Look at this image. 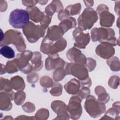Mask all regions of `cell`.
<instances>
[{"mask_svg": "<svg viewBox=\"0 0 120 120\" xmlns=\"http://www.w3.org/2000/svg\"><path fill=\"white\" fill-rule=\"evenodd\" d=\"M38 78L39 76L38 74L35 72H30L27 76V81L30 83H36L38 80Z\"/></svg>", "mask_w": 120, "mask_h": 120, "instance_id": "obj_41", "label": "cell"}, {"mask_svg": "<svg viewBox=\"0 0 120 120\" xmlns=\"http://www.w3.org/2000/svg\"><path fill=\"white\" fill-rule=\"evenodd\" d=\"M81 87H88L90 88L91 85V80L90 79V78L89 77L86 79L80 81Z\"/></svg>", "mask_w": 120, "mask_h": 120, "instance_id": "obj_42", "label": "cell"}, {"mask_svg": "<svg viewBox=\"0 0 120 120\" xmlns=\"http://www.w3.org/2000/svg\"><path fill=\"white\" fill-rule=\"evenodd\" d=\"M98 101L103 104L107 103L110 99V96L109 94L106 93V92L101 93L98 95Z\"/></svg>", "mask_w": 120, "mask_h": 120, "instance_id": "obj_40", "label": "cell"}, {"mask_svg": "<svg viewBox=\"0 0 120 120\" xmlns=\"http://www.w3.org/2000/svg\"><path fill=\"white\" fill-rule=\"evenodd\" d=\"M90 90L89 89V88L84 87H82L81 90H79L77 94L82 99H83L90 95Z\"/></svg>", "mask_w": 120, "mask_h": 120, "instance_id": "obj_38", "label": "cell"}, {"mask_svg": "<svg viewBox=\"0 0 120 120\" xmlns=\"http://www.w3.org/2000/svg\"><path fill=\"white\" fill-rule=\"evenodd\" d=\"M48 1L47 0H40V1H38V3L39 4H41V5H45L47 3Z\"/></svg>", "mask_w": 120, "mask_h": 120, "instance_id": "obj_49", "label": "cell"}, {"mask_svg": "<svg viewBox=\"0 0 120 120\" xmlns=\"http://www.w3.org/2000/svg\"><path fill=\"white\" fill-rule=\"evenodd\" d=\"M65 61L59 57L58 53L49 54L45 61V68L47 70L55 69L59 67H64Z\"/></svg>", "mask_w": 120, "mask_h": 120, "instance_id": "obj_13", "label": "cell"}, {"mask_svg": "<svg viewBox=\"0 0 120 120\" xmlns=\"http://www.w3.org/2000/svg\"><path fill=\"white\" fill-rule=\"evenodd\" d=\"M98 20L96 11L91 8H86L78 18V28L82 31L90 29Z\"/></svg>", "mask_w": 120, "mask_h": 120, "instance_id": "obj_5", "label": "cell"}, {"mask_svg": "<svg viewBox=\"0 0 120 120\" xmlns=\"http://www.w3.org/2000/svg\"><path fill=\"white\" fill-rule=\"evenodd\" d=\"M14 92H0V108L1 110L9 111L12 109V104L11 101L14 98Z\"/></svg>", "mask_w": 120, "mask_h": 120, "instance_id": "obj_16", "label": "cell"}, {"mask_svg": "<svg viewBox=\"0 0 120 120\" xmlns=\"http://www.w3.org/2000/svg\"><path fill=\"white\" fill-rule=\"evenodd\" d=\"M10 82L13 89L17 91L23 90L25 86L23 79L20 76H15L10 79Z\"/></svg>", "mask_w": 120, "mask_h": 120, "instance_id": "obj_24", "label": "cell"}, {"mask_svg": "<svg viewBox=\"0 0 120 120\" xmlns=\"http://www.w3.org/2000/svg\"><path fill=\"white\" fill-rule=\"evenodd\" d=\"M52 110L57 114V117L54 119H69V114L67 109V105L65 103L60 100H55L51 103Z\"/></svg>", "mask_w": 120, "mask_h": 120, "instance_id": "obj_12", "label": "cell"}, {"mask_svg": "<svg viewBox=\"0 0 120 120\" xmlns=\"http://www.w3.org/2000/svg\"><path fill=\"white\" fill-rule=\"evenodd\" d=\"M31 64L34 71H38L43 67V62L42 61V55L38 52H33L32 58L30 60Z\"/></svg>", "mask_w": 120, "mask_h": 120, "instance_id": "obj_22", "label": "cell"}, {"mask_svg": "<svg viewBox=\"0 0 120 120\" xmlns=\"http://www.w3.org/2000/svg\"><path fill=\"white\" fill-rule=\"evenodd\" d=\"M107 64L110 67L111 70L114 72H118L120 69V63L119 59L116 56H112L107 59Z\"/></svg>", "mask_w": 120, "mask_h": 120, "instance_id": "obj_27", "label": "cell"}, {"mask_svg": "<svg viewBox=\"0 0 120 120\" xmlns=\"http://www.w3.org/2000/svg\"><path fill=\"white\" fill-rule=\"evenodd\" d=\"M0 52L3 57L8 59H12L15 56L14 50L11 47L7 45L1 46Z\"/></svg>", "mask_w": 120, "mask_h": 120, "instance_id": "obj_28", "label": "cell"}, {"mask_svg": "<svg viewBox=\"0 0 120 120\" xmlns=\"http://www.w3.org/2000/svg\"><path fill=\"white\" fill-rule=\"evenodd\" d=\"M62 92V86L61 84L58 82H55L52 87L50 91V94L53 96H60Z\"/></svg>", "mask_w": 120, "mask_h": 120, "instance_id": "obj_33", "label": "cell"}, {"mask_svg": "<svg viewBox=\"0 0 120 120\" xmlns=\"http://www.w3.org/2000/svg\"><path fill=\"white\" fill-rule=\"evenodd\" d=\"M22 4L27 7V8L32 7L35 6L38 3V1L37 0H22Z\"/></svg>", "mask_w": 120, "mask_h": 120, "instance_id": "obj_43", "label": "cell"}, {"mask_svg": "<svg viewBox=\"0 0 120 120\" xmlns=\"http://www.w3.org/2000/svg\"><path fill=\"white\" fill-rule=\"evenodd\" d=\"M73 36L75 40V46L80 49H85L90 39L89 33H84L83 31L78 27L75 28L73 31Z\"/></svg>", "mask_w": 120, "mask_h": 120, "instance_id": "obj_11", "label": "cell"}, {"mask_svg": "<svg viewBox=\"0 0 120 120\" xmlns=\"http://www.w3.org/2000/svg\"><path fill=\"white\" fill-rule=\"evenodd\" d=\"M76 22L75 19L72 17H68L61 21L59 26L62 29L64 33H66L69 29L75 27Z\"/></svg>", "mask_w": 120, "mask_h": 120, "instance_id": "obj_23", "label": "cell"}, {"mask_svg": "<svg viewBox=\"0 0 120 120\" xmlns=\"http://www.w3.org/2000/svg\"><path fill=\"white\" fill-rule=\"evenodd\" d=\"M85 65L88 70L89 72H91L96 66V61L91 58H87Z\"/></svg>", "mask_w": 120, "mask_h": 120, "instance_id": "obj_37", "label": "cell"}, {"mask_svg": "<svg viewBox=\"0 0 120 120\" xmlns=\"http://www.w3.org/2000/svg\"><path fill=\"white\" fill-rule=\"evenodd\" d=\"M67 75H72L77 78L79 81L84 80L89 76L88 70L84 65L75 62L68 63L65 68Z\"/></svg>", "mask_w": 120, "mask_h": 120, "instance_id": "obj_9", "label": "cell"}, {"mask_svg": "<svg viewBox=\"0 0 120 120\" xmlns=\"http://www.w3.org/2000/svg\"><path fill=\"white\" fill-rule=\"evenodd\" d=\"M66 92L69 94L75 95L77 94L81 87L80 81L73 78L68 82L64 86Z\"/></svg>", "mask_w": 120, "mask_h": 120, "instance_id": "obj_21", "label": "cell"}, {"mask_svg": "<svg viewBox=\"0 0 120 120\" xmlns=\"http://www.w3.org/2000/svg\"><path fill=\"white\" fill-rule=\"evenodd\" d=\"M46 28L47 27L42 25H36L33 22H30L22 29V31L28 41L33 43L44 36Z\"/></svg>", "mask_w": 120, "mask_h": 120, "instance_id": "obj_6", "label": "cell"}, {"mask_svg": "<svg viewBox=\"0 0 120 120\" xmlns=\"http://www.w3.org/2000/svg\"><path fill=\"white\" fill-rule=\"evenodd\" d=\"M81 10V4L80 3H77L73 5H70L67 6L65 11L68 15H75L79 14Z\"/></svg>", "mask_w": 120, "mask_h": 120, "instance_id": "obj_26", "label": "cell"}, {"mask_svg": "<svg viewBox=\"0 0 120 120\" xmlns=\"http://www.w3.org/2000/svg\"><path fill=\"white\" fill-rule=\"evenodd\" d=\"M63 5L60 0H52L45 8V13L46 15L52 16L56 12L58 13L63 10Z\"/></svg>", "mask_w": 120, "mask_h": 120, "instance_id": "obj_20", "label": "cell"}, {"mask_svg": "<svg viewBox=\"0 0 120 120\" xmlns=\"http://www.w3.org/2000/svg\"><path fill=\"white\" fill-rule=\"evenodd\" d=\"M40 84L41 86L45 88H48L52 87L53 82L52 80L48 76H44L40 80Z\"/></svg>", "mask_w": 120, "mask_h": 120, "instance_id": "obj_34", "label": "cell"}, {"mask_svg": "<svg viewBox=\"0 0 120 120\" xmlns=\"http://www.w3.org/2000/svg\"><path fill=\"white\" fill-rule=\"evenodd\" d=\"M64 34L63 30L59 25H53L48 28L45 37L52 41H55L61 38Z\"/></svg>", "mask_w": 120, "mask_h": 120, "instance_id": "obj_19", "label": "cell"}, {"mask_svg": "<svg viewBox=\"0 0 120 120\" xmlns=\"http://www.w3.org/2000/svg\"><path fill=\"white\" fill-rule=\"evenodd\" d=\"M91 38L93 42L99 41L112 46L119 45V40L115 37L114 30L111 28H94L91 30Z\"/></svg>", "mask_w": 120, "mask_h": 120, "instance_id": "obj_1", "label": "cell"}, {"mask_svg": "<svg viewBox=\"0 0 120 120\" xmlns=\"http://www.w3.org/2000/svg\"><path fill=\"white\" fill-rule=\"evenodd\" d=\"M49 116L48 110L45 108H41L35 114V119L38 120H46Z\"/></svg>", "mask_w": 120, "mask_h": 120, "instance_id": "obj_35", "label": "cell"}, {"mask_svg": "<svg viewBox=\"0 0 120 120\" xmlns=\"http://www.w3.org/2000/svg\"><path fill=\"white\" fill-rule=\"evenodd\" d=\"M33 54V52L30 50L24 51L17 54L16 58L14 59L19 70L25 74H29L33 70L31 64L29 63Z\"/></svg>", "mask_w": 120, "mask_h": 120, "instance_id": "obj_8", "label": "cell"}, {"mask_svg": "<svg viewBox=\"0 0 120 120\" xmlns=\"http://www.w3.org/2000/svg\"><path fill=\"white\" fill-rule=\"evenodd\" d=\"M68 17L69 16L67 14V13L64 10H62L61 11H60L58 15V19L61 21Z\"/></svg>", "mask_w": 120, "mask_h": 120, "instance_id": "obj_44", "label": "cell"}, {"mask_svg": "<svg viewBox=\"0 0 120 120\" xmlns=\"http://www.w3.org/2000/svg\"><path fill=\"white\" fill-rule=\"evenodd\" d=\"M96 54L104 59H108L115 53V49L111 45L101 43L98 45L95 50Z\"/></svg>", "mask_w": 120, "mask_h": 120, "instance_id": "obj_15", "label": "cell"}, {"mask_svg": "<svg viewBox=\"0 0 120 120\" xmlns=\"http://www.w3.org/2000/svg\"><path fill=\"white\" fill-rule=\"evenodd\" d=\"M13 87L10 81L6 78L0 77V92H11Z\"/></svg>", "mask_w": 120, "mask_h": 120, "instance_id": "obj_31", "label": "cell"}, {"mask_svg": "<svg viewBox=\"0 0 120 120\" xmlns=\"http://www.w3.org/2000/svg\"><path fill=\"white\" fill-rule=\"evenodd\" d=\"M84 108L88 113L93 118L98 117L105 112V104L99 102L95 97L89 95L84 103Z\"/></svg>", "mask_w": 120, "mask_h": 120, "instance_id": "obj_7", "label": "cell"}, {"mask_svg": "<svg viewBox=\"0 0 120 120\" xmlns=\"http://www.w3.org/2000/svg\"><path fill=\"white\" fill-rule=\"evenodd\" d=\"M9 44L14 45L17 51L22 52L25 51L26 46L21 33L17 30H9L4 34L3 39L0 41V46Z\"/></svg>", "mask_w": 120, "mask_h": 120, "instance_id": "obj_2", "label": "cell"}, {"mask_svg": "<svg viewBox=\"0 0 120 120\" xmlns=\"http://www.w3.org/2000/svg\"><path fill=\"white\" fill-rule=\"evenodd\" d=\"M26 98V94L22 90L18 91L14 95V102L17 105H20L22 104Z\"/></svg>", "mask_w": 120, "mask_h": 120, "instance_id": "obj_32", "label": "cell"}, {"mask_svg": "<svg viewBox=\"0 0 120 120\" xmlns=\"http://www.w3.org/2000/svg\"><path fill=\"white\" fill-rule=\"evenodd\" d=\"M6 72L8 74H12L17 72L19 70L18 66L17 65L15 60L8 61L5 66Z\"/></svg>", "mask_w": 120, "mask_h": 120, "instance_id": "obj_30", "label": "cell"}, {"mask_svg": "<svg viewBox=\"0 0 120 120\" xmlns=\"http://www.w3.org/2000/svg\"><path fill=\"white\" fill-rule=\"evenodd\" d=\"M120 102H114L112 105V107L110 108L105 113L104 117H108L106 119H117V117H119Z\"/></svg>", "mask_w": 120, "mask_h": 120, "instance_id": "obj_25", "label": "cell"}, {"mask_svg": "<svg viewBox=\"0 0 120 120\" xmlns=\"http://www.w3.org/2000/svg\"><path fill=\"white\" fill-rule=\"evenodd\" d=\"M86 7L88 8H90L94 4V1L93 0H90V1H83Z\"/></svg>", "mask_w": 120, "mask_h": 120, "instance_id": "obj_47", "label": "cell"}, {"mask_svg": "<svg viewBox=\"0 0 120 120\" xmlns=\"http://www.w3.org/2000/svg\"><path fill=\"white\" fill-rule=\"evenodd\" d=\"M109 8H107L98 14L99 15L100 25L102 27H111L115 21L114 15L109 12Z\"/></svg>", "mask_w": 120, "mask_h": 120, "instance_id": "obj_17", "label": "cell"}, {"mask_svg": "<svg viewBox=\"0 0 120 120\" xmlns=\"http://www.w3.org/2000/svg\"><path fill=\"white\" fill-rule=\"evenodd\" d=\"M82 99L78 95L72 97L67 105V109L69 112L71 118L73 120H77L80 118L82 113L81 106Z\"/></svg>", "mask_w": 120, "mask_h": 120, "instance_id": "obj_10", "label": "cell"}, {"mask_svg": "<svg viewBox=\"0 0 120 120\" xmlns=\"http://www.w3.org/2000/svg\"><path fill=\"white\" fill-rule=\"evenodd\" d=\"M22 109L28 113H31L35 110L34 105L30 102H28L25 103L22 106Z\"/></svg>", "mask_w": 120, "mask_h": 120, "instance_id": "obj_39", "label": "cell"}, {"mask_svg": "<svg viewBox=\"0 0 120 120\" xmlns=\"http://www.w3.org/2000/svg\"><path fill=\"white\" fill-rule=\"evenodd\" d=\"M6 73L5 70V66L3 65L2 64H1V68H0V74L2 75L3 74H5Z\"/></svg>", "mask_w": 120, "mask_h": 120, "instance_id": "obj_48", "label": "cell"}, {"mask_svg": "<svg viewBox=\"0 0 120 120\" xmlns=\"http://www.w3.org/2000/svg\"><path fill=\"white\" fill-rule=\"evenodd\" d=\"M67 59L70 61L85 65L87 58L82 52L75 47L70 48L67 52Z\"/></svg>", "mask_w": 120, "mask_h": 120, "instance_id": "obj_14", "label": "cell"}, {"mask_svg": "<svg viewBox=\"0 0 120 120\" xmlns=\"http://www.w3.org/2000/svg\"><path fill=\"white\" fill-rule=\"evenodd\" d=\"M105 92H106L105 89L102 86H98L95 89V92L97 96Z\"/></svg>", "mask_w": 120, "mask_h": 120, "instance_id": "obj_45", "label": "cell"}, {"mask_svg": "<svg viewBox=\"0 0 120 120\" xmlns=\"http://www.w3.org/2000/svg\"><path fill=\"white\" fill-rule=\"evenodd\" d=\"M67 75L66 69L63 67H59L55 69L53 74V79L55 82L61 81Z\"/></svg>", "mask_w": 120, "mask_h": 120, "instance_id": "obj_29", "label": "cell"}, {"mask_svg": "<svg viewBox=\"0 0 120 120\" xmlns=\"http://www.w3.org/2000/svg\"><path fill=\"white\" fill-rule=\"evenodd\" d=\"M26 10L29 14L30 19L35 22H41L45 17V13L41 12L39 9L35 6L27 8Z\"/></svg>", "mask_w": 120, "mask_h": 120, "instance_id": "obj_18", "label": "cell"}, {"mask_svg": "<svg viewBox=\"0 0 120 120\" xmlns=\"http://www.w3.org/2000/svg\"><path fill=\"white\" fill-rule=\"evenodd\" d=\"M120 0L118 1H115V8H114V10L115 11V13L117 14L118 15H119V13H120Z\"/></svg>", "mask_w": 120, "mask_h": 120, "instance_id": "obj_46", "label": "cell"}, {"mask_svg": "<svg viewBox=\"0 0 120 120\" xmlns=\"http://www.w3.org/2000/svg\"><path fill=\"white\" fill-rule=\"evenodd\" d=\"M67 41L62 37L53 41L45 37L43 39L40 45V51L45 54H53L64 50L67 46Z\"/></svg>", "mask_w": 120, "mask_h": 120, "instance_id": "obj_3", "label": "cell"}, {"mask_svg": "<svg viewBox=\"0 0 120 120\" xmlns=\"http://www.w3.org/2000/svg\"><path fill=\"white\" fill-rule=\"evenodd\" d=\"M120 82V78L118 76L113 75L111 76L108 81L109 86L114 89H116L119 85Z\"/></svg>", "mask_w": 120, "mask_h": 120, "instance_id": "obj_36", "label": "cell"}, {"mask_svg": "<svg viewBox=\"0 0 120 120\" xmlns=\"http://www.w3.org/2000/svg\"><path fill=\"white\" fill-rule=\"evenodd\" d=\"M29 14L26 10L15 9L9 15V23L15 29H23L30 22Z\"/></svg>", "mask_w": 120, "mask_h": 120, "instance_id": "obj_4", "label": "cell"}]
</instances>
